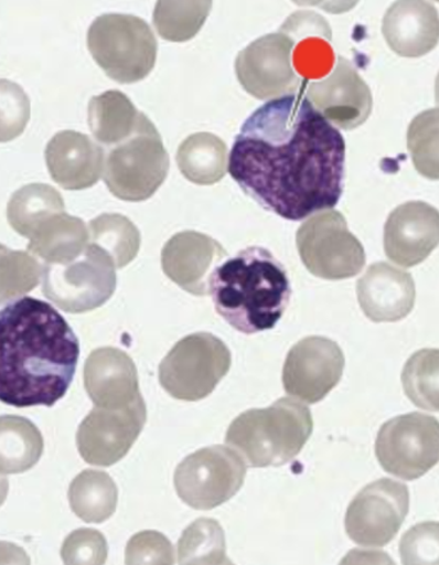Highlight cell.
Masks as SVG:
<instances>
[{"label":"cell","instance_id":"836d02e7","mask_svg":"<svg viewBox=\"0 0 439 565\" xmlns=\"http://www.w3.org/2000/svg\"><path fill=\"white\" fill-rule=\"evenodd\" d=\"M439 354L437 350L416 352L403 373L406 396L415 406L438 412Z\"/></svg>","mask_w":439,"mask_h":565},{"label":"cell","instance_id":"9c48e42d","mask_svg":"<svg viewBox=\"0 0 439 565\" xmlns=\"http://www.w3.org/2000/svg\"><path fill=\"white\" fill-rule=\"evenodd\" d=\"M297 245L306 268L323 280H346L365 267L364 246L336 211L314 214L306 221L298 230Z\"/></svg>","mask_w":439,"mask_h":565},{"label":"cell","instance_id":"6da1fadb","mask_svg":"<svg viewBox=\"0 0 439 565\" xmlns=\"http://www.w3.org/2000/svg\"><path fill=\"white\" fill-rule=\"evenodd\" d=\"M345 141L303 92L268 100L244 122L228 172L267 211L303 221L343 195Z\"/></svg>","mask_w":439,"mask_h":565},{"label":"cell","instance_id":"f35d334b","mask_svg":"<svg viewBox=\"0 0 439 565\" xmlns=\"http://www.w3.org/2000/svg\"><path fill=\"white\" fill-rule=\"evenodd\" d=\"M424 524L418 525L410 532H407L403 543H400V553H403L404 563H418L419 556L427 558L430 563V556L438 555V529L429 533V537H422Z\"/></svg>","mask_w":439,"mask_h":565},{"label":"cell","instance_id":"4fadbf2b","mask_svg":"<svg viewBox=\"0 0 439 565\" xmlns=\"http://www.w3.org/2000/svg\"><path fill=\"white\" fill-rule=\"evenodd\" d=\"M410 510L405 484L382 478L365 487L345 515L346 535L364 547H383L396 537Z\"/></svg>","mask_w":439,"mask_h":565},{"label":"cell","instance_id":"d6986e66","mask_svg":"<svg viewBox=\"0 0 439 565\" xmlns=\"http://www.w3.org/2000/svg\"><path fill=\"white\" fill-rule=\"evenodd\" d=\"M362 312L373 322H398L411 313L416 289L414 278L404 269L374 263L357 282Z\"/></svg>","mask_w":439,"mask_h":565},{"label":"cell","instance_id":"7402d4cb","mask_svg":"<svg viewBox=\"0 0 439 565\" xmlns=\"http://www.w3.org/2000/svg\"><path fill=\"white\" fill-rule=\"evenodd\" d=\"M383 35L398 56H426L438 44V11L428 0H397L384 15Z\"/></svg>","mask_w":439,"mask_h":565},{"label":"cell","instance_id":"ba28073f","mask_svg":"<svg viewBox=\"0 0 439 565\" xmlns=\"http://www.w3.org/2000/svg\"><path fill=\"white\" fill-rule=\"evenodd\" d=\"M110 255L88 244L81 257L66 265H43V294L67 313H86L103 307L117 289Z\"/></svg>","mask_w":439,"mask_h":565},{"label":"cell","instance_id":"f1b7e54d","mask_svg":"<svg viewBox=\"0 0 439 565\" xmlns=\"http://www.w3.org/2000/svg\"><path fill=\"white\" fill-rule=\"evenodd\" d=\"M60 212H65L63 196L56 189L41 183L14 192L7 209L12 228L28 238L44 220Z\"/></svg>","mask_w":439,"mask_h":565},{"label":"cell","instance_id":"44dd1931","mask_svg":"<svg viewBox=\"0 0 439 565\" xmlns=\"http://www.w3.org/2000/svg\"><path fill=\"white\" fill-rule=\"evenodd\" d=\"M84 385L96 407L120 408L141 397L135 362L117 348H99L84 366Z\"/></svg>","mask_w":439,"mask_h":565},{"label":"cell","instance_id":"d4e9b609","mask_svg":"<svg viewBox=\"0 0 439 565\" xmlns=\"http://www.w3.org/2000/svg\"><path fill=\"white\" fill-rule=\"evenodd\" d=\"M44 440L40 429L25 417L0 416V475H21L40 462Z\"/></svg>","mask_w":439,"mask_h":565},{"label":"cell","instance_id":"603a6c76","mask_svg":"<svg viewBox=\"0 0 439 565\" xmlns=\"http://www.w3.org/2000/svg\"><path fill=\"white\" fill-rule=\"evenodd\" d=\"M295 41L292 66L303 81L325 77L335 65L333 34L322 15L302 11L291 14L281 26Z\"/></svg>","mask_w":439,"mask_h":565},{"label":"cell","instance_id":"ffe728a7","mask_svg":"<svg viewBox=\"0 0 439 565\" xmlns=\"http://www.w3.org/2000/svg\"><path fill=\"white\" fill-rule=\"evenodd\" d=\"M45 161L53 181L65 190L78 191L99 181L105 157L101 147L88 136L64 130L51 139L45 149Z\"/></svg>","mask_w":439,"mask_h":565},{"label":"cell","instance_id":"1f68e13d","mask_svg":"<svg viewBox=\"0 0 439 565\" xmlns=\"http://www.w3.org/2000/svg\"><path fill=\"white\" fill-rule=\"evenodd\" d=\"M180 564H231L226 539L221 524L214 520H197L182 533L179 543Z\"/></svg>","mask_w":439,"mask_h":565},{"label":"cell","instance_id":"52a82bcc","mask_svg":"<svg viewBox=\"0 0 439 565\" xmlns=\"http://www.w3.org/2000/svg\"><path fill=\"white\" fill-rule=\"evenodd\" d=\"M233 363L228 347L210 332L180 340L161 361L159 381L175 399L197 402L211 396Z\"/></svg>","mask_w":439,"mask_h":565},{"label":"cell","instance_id":"f546056e","mask_svg":"<svg viewBox=\"0 0 439 565\" xmlns=\"http://www.w3.org/2000/svg\"><path fill=\"white\" fill-rule=\"evenodd\" d=\"M212 7L213 0H158L153 26L164 41L189 42L205 25Z\"/></svg>","mask_w":439,"mask_h":565},{"label":"cell","instance_id":"4316f807","mask_svg":"<svg viewBox=\"0 0 439 565\" xmlns=\"http://www.w3.org/2000/svg\"><path fill=\"white\" fill-rule=\"evenodd\" d=\"M132 100L120 90H107L90 99L88 122L99 143L113 147L132 135L138 121Z\"/></svg>","mask_w":439,"mask_h":565},{"label":"cell","instance_id":"e575fe53","mask_svg":"<svg viewBox=\"0 0 439 565\" xmlns=\"http://www.w3.org/2000/svg\"><path fill=\"white\" fill-rule=\"evenodd\" d=\"M438 108L416 116L408 128L407 146L418 172L438 180Z\"/></svg>","mask_w":439,"mask_h":565},{"label":"cell","instance_id":"484cf974","mask_svg":"<svg viewBox=\"0 0 439 565\" xmlns=\"http://www.w3.org/2000/svg\"><path fill=\"white\" fill-rule=\"evenodd\" d=\"M227 146L212 134L184 139L176 152V164L184 178L199 185L218 183L227 172Z\"/></svg>","mask_w":439,"mask_h":565},{"label":"cell","instance_id":"d6a6232c","mask_svg":"<svg viewBox=\"0 0 439 565\" xmlns=\"http://www.w3.org/2000/svg\"><path fill=\"white\" fill-rule=\"evenodd\" d=\"M41 278L42 265L34 255L0 244V307L34 290Z\"/></svg>","mask_w":439,"mask_h":565},{"label":"cell","instance_id":"30bf717a","mask_svg":"<svg viewBox=\"0 0 439 565\" xmlns=\"http://www.w3.org/2000/svg\"><path fill=\"white\" fill-rule=\"evenodd\" d=\"M246 469L248 467L234 448L221 445L202 448L176 467V494L192 509L212 510L242 490Z\"/></svg>","mask_w":439,"mask_h":565},{"label":"cell","instance_id":"83f0119b","mask_svg":"<svg viewBox=\"0 0 439 565\" xmlns=\"http://www.w3.org/2000/svg\"><path fill=\"white\" fill-rule=\"evenodd\" d=\"M68 501L82 521L104 523L117 510L118 487L104 471L84 470L71 484Z\"/></svg>","mask_w":439,"mask_h":565},{"label":"cell","instance_id":"d590c367","mask_svg":"<svg viewBox=\"0 0 439 565\" xmlns=\"http://www.w3.org/2000/svg\"><path fill=\"white\" fill-rule=\"evenodd\" d=\"M32 105L19 84L0 79V143L13 141L28 127Z\"/></svg>","mask_w":439,"mask_h":565},{"label":"cell","instance_id":"5b68a950","mask_svg":"<svg viewBox=\"0 0 439 565\" xmlns=\"http://www.w3.org/2000/svg\"><path fill=\"white\" fill-rule=\"evenodd\" d=\"M88 50L110 79L135 84L157 64L158 41L148 22L133 14L99 15L88 30Z\"/></svg>","mask_w":439,"mask_h":565},{"label":"cell","instance_id":"74e56055","mask_svg":"<svg viewBox=\"0 0 439 565\" xmlns=\"http://www.w3.org/2000/svg\"><path fill=\"white\" fill-rule=\"evenodd\" d=\"M174 548L163 533L144 531L130 539L127 564H174Z\"/></svg>","mask_w":439,"mask_h":565},{"label":"cell","instance_id":"3957f363","mask_svg":"<svg viewBox=\"0 0 439 565\" xmlns=\"http://www.w3.org/2000/svg\"><path fill=\"white\" fill-rule=\"evenodd\" d=\"M210 294L223 319L246 335L271 330L290 303L291 286L272 253L251 246L222 262L210 280Z\"/></svg>","mask_w":439,"mask_h":565},{"label":"cell","instance_id":"7c38bea8","mask_svg":"<svg viewBox=\"0 0 439 565\" xmlns=\"http://www.w3.org/2000/svg\"><path fill=\"white\" fill-rule=\"evenodd\" d=\"M292 38L279 30L257 39L236 58V75L242 87L254 98L271 100L303 92L308 81L292 66Z\"/></svg>","mask_w":439,"mask_h":565},{"label":"cell","instance_id":"8d00e7d4","mask_svg":"<svg viewBox=\"0 0 439 565\" xmlns=\"http://www.w3.org/2000/svg\"><path fill=\"white\" fill-rule=\"evenodd\" d=\"M107 552L109 547L101 532L83 529L65 540L61 556L65 564H105Z\"/></svg>","mask_w":439,"mask_h":565},{"label":"cell","instance_id":"60d3db41","mask_svg":"<svg viewBox=\"0 0 439 565\" xmlns=\"http://www.w3.org/2000/svg\"><path fill=\"white\" fill-rule=\"evenodd\" d=\"M10 483L9 479L4 477V475H0V507L4 504L7 499V494H9Z\"/></svg>","mask_w":439,"mask_h":565},{"label":"cell","instance_id":"e0dca14e","mask_svg":"<svg viewBox=\"0 0 439 565\" xmlns=\"http://www.w3.org/2000/svg\"><path fill=\"white\" fill-rule=\"evenodd\" d=\"M439 242V213L436 207L410 201L388 216L384 227V250L398 266L420 265Z\"/></svg>","mask_w":439,"mask_h":565},{"label":"cell","instance_id":"ab89813d","mask_svg":"<svg viewBox=\"0 0 439 565\" xmlns=\"http://www.w3.org/2000/svg\"><path fill=\"white\" fill-rule=\"evenodd\" d=\"M299 7H315L331 14L350 12L356 7L360 0H291Z\"/></svg>","mask_w":439,"mask_h":565},{"label":"cell","instance_id":"7a4b0ae2","mask_svg":"<svg viewBox=\"0 0 439 565\" xmlns=\"http://www.w3.org/2000/svg\"><path fill=\"white\" fill-rule=\"evenodd\" d=\"M81 355L71 324L47 301L20 298L0 311V402L56 405L71 388Z\"/></svg>","mask_w":439,"mask_h":565},{"label":"cell","instance_id":"5bb4252c","mask_svg":"<svg viewBox=\"0 0 439 565\" xmlns=\"http://www.w3.org/2000/svg\"><path fill=\"white\" fill-rule=\"evenodd\" d=\"M146 419L148 409L142 396L120 408L95 407L76 435L82 458L96 467L119 462L140 437Z\"/></svg>","mask_w":439,"mask_h":565},{"label":"cell","instance_id":"2e32d148","mask_svg":"<svg viewBox=\"0 0 439 565\" xmlns=\"http://www.w3.org/2000/svg\"><path fill=\"white\" fill-rule=\"evenodd\" d=\"M304 97L335 128L352 130L372 115L373 95L352 62L339 57L322 79L308 81Z\"/></svg>","mask_w":439,"mask_h":565},{"label":"cell","instance_id":"9a60e30c","mask_svg":"<svg viewBox=\"0 0 439 565\" xmlns=\"http://www.w3.org/2000/svg\"><path fill=\"white\" fill-rule=\"evenodd\" d=\"M344 367V353L333 340L304 338L291 348L285 361V392L306 404H319L341 382Z\"/></svg>","mask_w":439,"mask_h":565},{"label":"cell","instance_id":"8992f818","mask_svg":"<svg viewBox=\"0 0 439 565\" xmlns=\"http://www.w3.org/2000/svg\"><path fill=\"white\" fill-rule=\"evenodd\" d=\"M169 157L152 121L140 113L132 135L107 153L104 180L113 195L140 203L156 195L167 180Z\"/></svg>","mask_w":439,"mask_h":565},{"label":"cell","instance_id":"ac0fdd59","mask_svg":"<svg viewBox=\"0 0 439 565\" xmlns=\"http://www.w3.org/2000/svg\"><path fill=\"white\" fill-rule=\"evenodd\" d=\"M228 253L211 236L195 231L174 235L161 253L164 274L192 296L210 294V280Z\"/></svg>","mask_w":439,"mask_h":565},{"label":"cell","instance_id":"4dcf8cb0","mask_svg":"<svg viewBox=\"0 0 439 565\" xmlns=\"http://www.w3.org/2000/svg\"><path fill=\"white\" fill-rule=\"evenodd\" d=\"M88 231L89 244L109 254L117 268L129 265L140 252V231L125 215H99L90 221Z\"/></svg>","mask_w":439,"mask_h":565},{"label":"cell","instance_id":"8fae6325","mask_svg":"<svg viewBox=\"0 0 439 565\" xmlns=\"http://www.w3.org/2000/svg\"><path fill=\"white\" fill-rule=\"evenodd\" d=\"M375 454L388 475L415 481L437 466L438 420L419 413L395 417L377 433Z\"/></svg>","mask_w":439,"mask_h":565},{"label":"cell","instance_id":"cb8c5ba5","mask_svg":"<svg viewBox=\"0 0 439 565\" xmlns=\"http://www.w3.org/2000/svg\"><path fill=\"white\" fill-rule=\"evenodd\" d=\"M29 239L28 252L44 265H66L86 250L89 231L81 218L60 212L44 220Z\"/></svg>","mask_w":439,"mask_h":565},{"label":"cell","instance_id":"277c9868","mask_svg":"<svg viewBox=\"0 0 439 565\" xmlns=\"http://www.w3.org/2000/svg\"><path fill=\"white\" fill-rule=\"evenodd\" d=\"M311 409L280 398L267 408L249 409L229 425L226 444L249 468H279L295 460L311 438Z\"/></svg>","mask_w":439,"mask_h":565}]
</instances>
